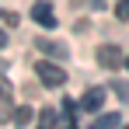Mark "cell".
Wrapping results in <instances>:
<instances>
[{
	"mask_svg": "<svg viewBox=\"0 0 129 129\" xmlns=\"http://www.w3.org/2000/svg\"><path fill=\"white\" fill-rule=\"evenodd\" d=\"M35 49H39V52H49V56H56V59H63V56H70L63 42H49V39H39V42H35Z\"/></svg>",
	"mask_w": 129,
	"mask_h": 129,
	"instance_id": "cell-5",
	"label": "cell"
},
{
	"mask_svg": "<svg viewBox=\"0 0 129 129\" xmlns=\"http://www.w3.org/2000/svg\"><path fill=\"white\" fill-rule=\"evenodd\" d=\"M14 119H18V122H21V126H24V122L31 119V108H18V112H14Z\"/></svg>",
	"mask_w": 129,
	"mask_h": 129,
	"instance_id": "cell-11",
	"label": "cell"
},
{
	"mask_svg": "<svg viewBox=\"0 0 129 129\" xmlns=\"http://www.w3.org/2000/svg\"><path fill=\"white\" fill-rule=\"evenodd\" d=\"M11 108H14V105H11V84H4V80H0V122L14 115Z\"/></svg>",
	"mask_w": 129,
	"mask_h": 129,
	"instance_id": "cell-6",
	"label": "cell"
},
{
	"mask_svg": "<svg viewBox=\"0 0 129 129\" xmlns=\"http://www.w3.org/2000/svg\"><path fill=\"white\" fill-rule=\"evenodd\" d=\"M56 122H59V112H56V108H42V112H39V126H35V129H56Z\"/></svg>",
	"mask_w": 129,
	"mask_h": 129,
	"instance_id": "cell-7",
	"label": "cell"
},
{
	"mask_svg": "<svg viewBox=\"0 0 129 129\" xmlns=\"http://www.w3.org/2000/svg\"><path fill=\"white\" fill-rule=\"evenodd\" d=\"M98 63L105 66V70H119L122 66V49L119 45H101L98 49Z\"/></svg>",
	"mask_w": 129,
	"mask_h": 129,
	"instance_id": "cell-2",
	"label": "cell"
},
{
	"mask_svg": "<svg viewBox=\"0 0 129 129\" xmlns=\"http://www.w3.org/2000/svg\"><path fill=\"white\" fill-rule=\"evenodd\" d=\"M126 129H129V126H126Z\"/></svg>",
	"mask_w": 129,
	"mask_h": 129,
	"instance_id": "cell-16",
	"label": "cell"
},
{
	"mask_svg": "<svg viewBox=\"0 0 129 129\" xmlns=\"http://www.w3.org/2000/svg\"><path fill=\"white\" fill-rule=\"evenodd\" d=\"M115 126H119V115H115V112H108V115H101L91 129H115Z\"/></svg>",
	"mask_w": 129,
	"mask_h": 129,
	"instance_id": "cell-8",
	"label": "cell"
},
{
	"mask_svg": "<svg viewBox=\"0 0 129 129\" xmlns=\"http://www.w3.org/2000/svg\"><path fill=\"white\" fill-rule=\"evenodd\" d=\"M115 18L129 21V0H119V4H115Z\"/></svg>",
	"mask_w": 129,
	"mask_h": 129,
	"instance_id": "cell-10",
	"label": "cell"
},
{
	"mask_svg": "<svg viewBox=\"0 0 129 129\" xmlns=\"http://www.w3.org/2000/svg\"><path fill=\"white\" fill-rule=\"evenodd\" d=\"M4 42H7V35H4V28H0V45H4Z\"/></svg>",
	"mask_w": 129,
	"mask_h": 129,
	"instance_id": "cell-13",
	"label": "cell"
},
{
	"mask_svg": "<svg viewBox=\"0 0 129 129\" xmlns=\"http://www.w3.org/2000/svg\"><path fill=\"white\" fill-rule=\"evenodd\" d=\"M112 87H115V94L129 105V84H126V80H112Z\"/></svg>",
	"mask_w": 129,
	"mask_h": 129,
	"instance_id": "cell-9",
	"label": "cell"
},
{
	"mask_svg": "<svg viewBox=\"0 0 129 129\" xmlns=\"http://www.w3.org/2000/svg\"><path fill=\"white\" fill-rule=\"evenodd\" d=\"M0 21H4V24H18V14H14V11H4Z\"/></svg>",
	"mask_w": 129,
	"mask_h": 129,
	"instance_id": "cell-12",
	"label": "cell"
},
{
	"mask_svg": "<svg viewBox=\"0 0 129 129\" xmlns=\"http://www.w3.org/2000/svg\"><path fill=\"white\" fill-rule=\"evenodd\" d=\"M101 105H105V91H101V87H87L84 98H80V108H84V112H98Z\"/></svg>",
	"mask_w": 129,
	"mask_h": 129,
	"instance_id": "cell-3",
	"label": "cell"
},
{
	"mask_svg": "<svg viewBox=\"0 0 129 129\" xmlns=\"http://www.w3.org/2000/svg\"><path fill=\"white\" fill-rule=\"evenodd\" d=\"M31 18L39 24H45V28H52L56 24V18H52V7H49V0H39L35 7H31Z\"/></svg>",
	"mask_w": 129,
	"mask_h": 129,
	"instance_id": "cell-4",
	"label": "cell"
},
{
	"mask_svg": "<svg viewBox=\"0 0 129 129\" xmlns=\"http://www.w3.org/2000/svg\"><path fill=\"white\" fill-rule=\"evenodd\" d=\"M35 77H39V80H42L45 87H63V84H66V73H63V66L49 63V59L35 63Z\"/></svg>",
	"mask_w": 129,
	"mask_h": 129,
	"instance_id": "cell-1",
	"label": "cell"
},
{
	"mask_svg": "<svg viewBox=\"0 0 129 129\" xmlns=\"http://www.w3.org/2000/svg\"><path fill=\"white\" fill-rule=\"evenodd\" d=\"M126 66H129V59H126Z\"/></svg>",
	"mask_w": 129,
	"mask_h": 129,
	"instance_id": "cell-15",
	"label": "cell"
},
{
	"mask_svg": "<svg viewBox=\"0 0 129 129\" xmlns=\"http://www.w3.org/2000/svg\"><path fill=\"white\" fill-rule=\"evenodd\" d=\"M0 70H4V59H0Z\"/></svg>",
	"mask_w": 129,
	"mask_h": 129,
	"instance_id": "cell-14",
	"label": "cell"
}]
</instances>
